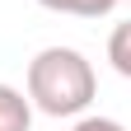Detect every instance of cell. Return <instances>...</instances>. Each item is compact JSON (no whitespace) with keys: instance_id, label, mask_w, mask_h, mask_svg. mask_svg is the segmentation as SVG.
<instances>
[{"instance_id":"6da1fadb","label":"cell","mask_w":131,"mask_h":131,"mask_svg":"<svg viewBox=\"0 0 131 131\" xmlns=\"http://www.w3.org/2000/svg\"><path fill=\"white\" fill-rule=\"evenodd\" d=\"M98 94L94 66L75 47H42L28 61V103L47 117H80Z\"/></svg>"},{"instance_id":"7a4b0ae2","label":"cell","mask_w":131,"mask_h":131,"mask_svg":"<svg viewBox=\"0 0 131 131\" xmlns=\"http://www.w3.org/2000/svg\"><path fill=\"white\" fill-rule=\"evenodd\" d=\"M28 126H33V103L14 84H0V131H28Z\"/></svg>"},{"instance_id":"3957f363","label":"cell","mask_w":131,"mask_h":131,"mask_svg":"<svg viewBox=\"0 0 131 131\" xmlns=\"http://www.w3.org/2000/svg\"><path fill=\"white\" fill-rule=\"evenodd\" d=\"M42 9H56V14H75V19H103L122 5V0H38Z\"/></svg>"},{"instance_id":"277c9868","label":"cell","mask_w":131,"mask_h":131,"mask_svg":"<svg viewBox=\"0 0 131 131\" xmlns=\"http://www.w3.org/2000/svg\"><path fill=\"white\" fill-rule=\"evenodd\" d=\"M108 61H112V70H117L122 80H131V19L112 28V38H108Z\"/></svg>"},{"instance_id":"5b68a950","label":"cell","mask_w":131,"mask_h":131,"mask_svg":"<svg viewBox=\"0 0 131 131\" xmlns=\"http://www.w3.org/2000/svg\"><path fill=\"white\" fill-rule=\"evenodd\" d=\"M70 131H126L122 122H112V117H80Z\"/></svg>"}]
</instances>
